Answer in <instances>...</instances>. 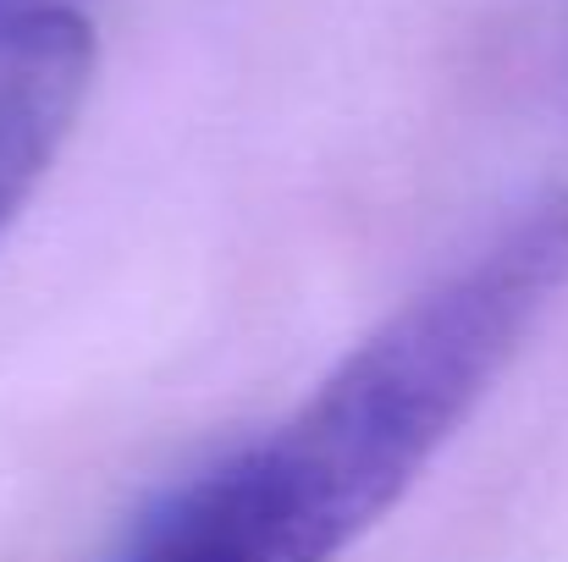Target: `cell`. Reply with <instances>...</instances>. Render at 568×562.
Returning a JSON list of instances; mask_svg holds the SVG:
<instances>
[{"label":"cell","instance_id":"obj_3","mask_svg":"<svg viewBox=\"0 0 568 562\" xmlns=\"http://www.w3.org/2000/svg\"><path fill=\"white\" fill-rule=\"evenodd\" d=\"M44 6H67V0H0V22L28 17V11H44Z\"/></svg>","mask_w":568,"mask_h":562},{"label":"cell","instance_id":"obj_2","mask_svg":"<svg viewBox=\"0 0 568 562\" xmlns=\"http://www.w3.org/2000/svg\"><path fill=\"white\" fill-rule=\"evenodd\" d=\"M94 28L78 6L0 22V232L44 183L94 83Z\"/></svg>","mask_w":568,"mask_h":562},{"label":"cell","instance_id":"obj_1","mask_svg":"<svg viewBox=\"0 0 568 562\" xmlns=\"http://www.w3.org/2000/svg\"><path fill=\"white\" fill-rule=\"evenodd\" d=\"M568 282V187L408 298L276 430L172 491L116 562H337L508 370Z\"/></svg>","mask_w":568,"mask_h":562}]
</instances>
